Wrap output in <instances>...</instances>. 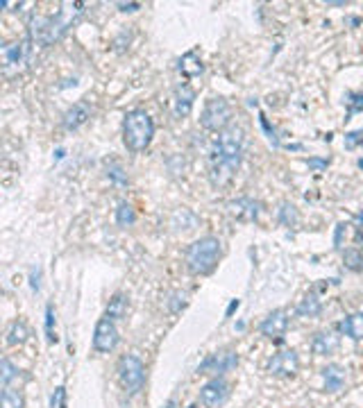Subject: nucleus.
<instances>
[{
    "instance_id": "nucleus-1",
    "label": "nucleus",
    "mask_w": 363,
    "mask_h": 408,
    "mask_svg": "<svg viewBox=\"0 0 363 408\" xmlns=\"http://www.w3.org/2000/svg\"><path fill=\"white\" fill-rule=\"evenodd\" d=\"M241 155H243V130L234 125L218 136L214 152H212L214 186H225V184L232 182L234 173H236L241 166Z\"/></svg>"
},
{
    "instance_id": "nucleus-2",
    "label": "nucleus",
    "mask_w": 363,
    "mask_h": 408,
    "mask_svg": "<svg viewBox=\"0 0 363 408\" xmlns=\"http://www.w3.org/2000/svg\"><path fill=\"white\" fill-rule=\"evenodd\" d=\"M152 136H155V123H152V118L143 109H134L125 116L123 141L127 150L132 152L145 150L152 143Z\"/></svg>"
},
{
    "instance_id": "nucleus-3",
    "label": "nucleus",
    "mask_w": 363,
    "mask_h": 408,
    "mask_svg": "<svg viewBox=\"0 0 363 408\" xmlns=\"http://www.w3.org/2000/svg\"><path fill=\"white\" fill-rule=\"evenodd\" d=\"M221 257V241L216 236H205L191 243L187 250V266L193 275H209Z\"/></svg>"
},
{
    "instance_id": "nucleus-4",
    "label": "nucleus",
    "mask_w": 363,
    "mask_h": 408,
    "mask_svg": "<svg viewBox=\"0 0 363 408\" xmlns=\"http://www.w3.org/2000/svg\"><path fill=\"white\" fill-rule=\"evenodd\" d=\"M73 19H66V12L57 16H32L30 21V41L39 46H53L68 30Z\"/></svg>"
},
{
    "instance_id": "nucleus-5",
    "label": "nucleus",
    "mask_w": 363,
    "mask_h": 408,
    "mask_svg": "<svg viewBox=\"0 0 363 408\" xmlns=\"http://www.w3.org/2000/svg\"><path fill=\"white\" fill-rule=\"evenodd\" d=\"M230 121H232V107L225 98L209 100L205 105L203 118H200V123H203V127L209 132H225V127L230 125Z\"/></svg>"
},
{
    "instance_id": "nucleus-6",
    "label": "nucleus",
    "mask_w": 363,
    "mask_h": 408,
    "mask_svg": "<svg viewBox=\"0 0 363 408\" xmlns=\"http://www.w3.org/2000/svg\"><path fill=\"white\" fill-rule=\"evenodd\" d=\"M118 377H120V383H123V388L127 390V393L130 395L139 393L143 381H145V367L141 363V358L134 356V354H127V356L120 358Z\"/></svg>"
},
{
    "instance_id": "nucleus-7",
    "label": "nucleus",
    "mask_w": 363,
    "mask_h": 408,
    "mask_svg": "<svg viewBox=\"0 0 363 408\" xmlns=\"http://www.w3.org/2000/svg\"><path fill=\"white\" fill-rule=\"evenodd\" d=\"M239 365V356L234 351L225 349V351H216V354L207 356L203 363H200L198 372L200 374H225L234 370Z\"/></svg>"
},
{
    "instance_id": "nucleus-8",
    "label": "nucleus",
    "mask_w": 363,
    "mask_h": 408,
    "mask_svg": "<svg viewBox=\"0 0 363 408\" xmlns=\"http://www.w3.org/2000/svg\"><path fill=\"white\" fill-rule=\"evenodd\" d=\"M297 370H300V358L293 349L277 351L268 363V372L272 377H295Z\"/></svg>"
},
{
    "instance_id": "nucleus-9",
    "label": "nucleus",
    "mask_w": 363,
    "mask_h": 408,
    "mask_svg": "<svg viewBox=\"0 0 363 408\" xmlns=\"http://www.w3.org/2000/svg\"><path fill=\"white\" fill-rule=\"evenodd\" d=\"M118 345V329L114 324V320L102 318L98 324H95V333H93V347L98 351H111Z\"/></svg>"
},
{
    "instance_id": "nucleus-10",
    "label": "nucleus",
    "mask_w": 363,
    "mask_h": 408,
    "mask_svg": "<svg viewBox=\"0 0 363 408\" xmlns=\"http://www.w3.org/2000/svg\"><path fill=\"white\" fill-rule=\"evenodd\" d=\"M227 397H230V386L218 377L212 379L207 386H203V390H200V402H203L207 408L223 406L225 402H227Z\"/></svg>"
},
{
    "instance_id": "nucleus-11",
    "label": "nucleus",
    "mask_w": 363,
    "mask_h": 408,
    "mask_svg": "<svg viewBox=\"0 0 363 408\" xmlns=\"http://www.w3.org/2000/svg\"><path fill=\"white\" fill-rule=\"evenodd\" d=\"M288 315L290 313H288L286 309L272 311V313L261 322V333L268 336V338H281V336H284L286 329H288V322H290Z\"/></svg>"
},
{
    "instance_id": "nucleus-12",
    "label": "nucleus",
    "mask_w": 363,
    "mask_h": 408,
    "mask_svg": "<svg viewBox=\"0 0 363 408\" xmlns=\"http://www.w3.org/2000/svg\"><path fill=\"white\" fill-rule=\"evenodd\" d=\"M89 118H91V105L89 102H84V100H80V102H75L66 114H64V127L66 130H77V127H82Z\"/></svg>"
},
{
    "instance_id": "nucleus-13",
    "label": "nucleus",
    "mask_w": 363,
    "mask_h": 408,
    "mask_svg": "<svg viewBox=\"0 0 363 408\" xmlns=\"http://www.w3.org/2000/svg\"><path fill=\"white\" fill-rule=\"evenodd\" d=\"M322 379H325V390L327 393H341L345 381H348V370L341 365H327L322 367Z\"/></svg>"
},
{
    "instance_id": "nucleus-14",
    "label": "nucleus",
    "mask_w": 363,
    "mask_h": 408,
    "mask_svg": "<svg viewBox=\"0 0 363 408\" xmlns=\"http://www.w3.org/2000/svg\"><path fill=\"white\" fill-rule=\"evenodd\" d=\"M338 345H341V340H338V336L332 333V331H318L316 336H313V340H311L313 354H318V356L334 354V351L338 349Z\"/></svg>"
},
{
    "instance_id": "nucleus-15",
    "label": "nucleus",
    "mask_w": 363,
    "mask_h": 408,
    "mask_svg": "<svg viewBox=\"0 0 363 408\" xmlns=\"http://www.w3.org/2000/svg\"><path fill=\"white\" fill-rule=\"evenodd\" d=\"M193 100H196V91L189 84H180L175 89V116L187 118L193 109Z\"/></svg>"
},
{
    "instance_id": "nucleus-16",
    "label": "nucleus",
    "mask_w": 363,
    "mask_h": 408,
    "mask_svg": "<svg viewBox=\"0 0 363 408\" xmlns=\"http://www.w3.org/2000/svg\"><path fill=\"white\" fill-rule=\"evenodd\" d=\"M230 206H232V213L241 220H257V215H259V209H261V204L250 197L236 200V202H232Z\"/></svg>"
},
{
    "instance_id": "nucleus-17",
    "label": "nucleus",
    "mask_w": 363,
    "mask_h": 408,
    "mask_svg": "<svg viewBox=\"0 0 363 408\" xmlns=\"http://www.w3.org/2000/svg\"><path fill=\"white\" fill-rule=\"evenodd\" d=\"M177 68H180V73L184 77H198V75H203V70H205L203 61H200V57H198V52H193V50L187 52L180 61H177Z\"/></svg>"
},
{
    "instance_id": "nucleus-18",
    "label": "nucleus",
    "mask_w": 363,
    "mask_h": 408,
    "mask_svg": "<svg viewBox=\"0 0 363 408\" xmlns=\"http://www.w3.org/2000/svg\"><path fill=\"white\" fill-rule=\"evenodd\" d=\"M341 331L345 336H350L352 340H363V311L345 318L341 322Z\"/></svg>"
},
{
    "instance_id": "nucleus-19",
    "label": "nucleus",
    "mask_w": 363,
    "mask_h": 408,
    "mask_svg": "<svg viewBox=\"0 0 363 408\" xmlns=\"http://www.w3.org/2000/svg\"><path fill=\"white\" fill-rule=\"evenodd\" d=\"M322 313V302L318 300L316 293H306L302 302L297 304V315H304V318H316Z\"/></svg>"
},
{
    "instance_id": "nucleus-20",
    "label": "nucleus",
    "mask_w": 363,
    "mask_h": 408,
    "mask_svg": "<svg viewBox=\"0 0 363 408\" xmlns=\"http://www.w3.org/2000/svg\"><path fill=\"white\" fill-rule=\"evenodd\" d=\"M26 52H28L26 41L3 46V61H5V66H19V64L23 61V57H26Z\"/></svg>"
},
{
    "instance_id": "nucleus-21",
    "label": "nucleus",
    "mask_w": 363,
    "mask_h": 408,
    "mask_svg": "<svg viewBox=\"0 0 363 408\" xmlns=\"http://www.w3.org/2000/svg\"><path fill=\"white\" fill-rule=\"evenodd\" d=\"M127 313V298L125 295H114V298L109 300V307H107V315L109 320H120L125 318Z\"/></svg>"
},
{
    "instance_id": "nucleus-22",
    "label": "nucleus",
    "mask_w": 363,
    "mask_h": 408,
    "mask_svg": "<svg viewBox=\"0 0 363 408\" xmlns=\"http://www.w3.org/2000/svg\"><path fill=\"white\" fill-rule=\"evenodd\" d=\"M277 218H279V222H281V225H284V227H293V225H297V220H300V215H297L295 204H290V202H281Z\"/></svg>"
},
{
    "instance_id": "nucleus-23",
    "label": "nucleus",
    "mask_w": 363,
    "mask_h": 408,
    "mask_svg": "<svg viewBox=\"0 0 363 408\" xmlns=\"http://www.w3.org/2000/svg\"><path fill=\"white\" fill-rule=\"evenodd\" d=\"M116 222L120 227H130V225H134L136 222V213H134V209L127 202H120L118 204V209H116Z\"/></svg>"
},
{
    "instance_id": "nucleus-24",
    "label": "nucleus",
    "mask_w": 363,
    "mask_h": 408,
    "mask_svg": "<svg viewBox=\"0 0 363 408\" xmlns=\"http://www.w3.org/2000/svg\"><path fill=\"white\" fill-rule=\"evenodd\" d=\"M26 402H23V395L19 390L12 388H3V408H23Z\"/></svg>"
},
{
    "instance_id": "nucleus-25",
    "label": "nucleus",
    "mask_w": 363,
    "mask_h": 408,
    "mask_svg": "<svg viewBox=\"0 0 363 408\" xmlns=\"http://www.w3.org/2000/svg\"><path fill=\"white\" fill-rule=\"evenodd\" d=\"M0 381H3V388H10V383L19 377V370H16V367L7 361V358H3V363H0Z\"/></svg>"
},
{
    "instance_id": "nucleus-26",
    "label": "nucleus",
    "mask_w": 363,
    "mask_h": 408,
    "mask_svg": "<svg viewBox=\"0 0 363 408\" xmlns=\"http://www.w3.org/2000/svg\"><path fill=\"white\" fill-rule=\"evenodd\" d=\"M28 338V327L23 322H14L12 329H10V345H21V342H26Z\"/></svg>"
},
{
    "instance_id": "nucleus-27",
    "label": "nucleus",
    "mask_w": 363,
    "mask_h": 408,
    "mask_svg": "<svg viewBox=\"0 0 363 408\" xmlns=\"http://www.w3.org/2000/svg\"><path fill=\"white\" fill-rule=\"evenodd\" d=\"M343 261L350 270H363V254L359 250H348L343 254Z\"/></svg>"
},
{
    "instance_id": "nucleus-28",
    "label": "nucleus",
    "mask_w": 363,
    "mask_h": 408,
    "mask_svg": "<svg viewBox=\"0 0 363 408\" xmlns=\"http://www.w3.org/2000/svg\"><path fill=\"white\" fill-rule=\"evenodd\" d=\"M348 98L350 100H345V102H348V118H350L357 114V111H363V93H348ZM348 118H345V121H348Z\"/></svg>"
},
{
    "instance_id": "nucleus-29",
    "label": "nucleus",
    "mask_w": 363,
    "mask_h": 408,
    "mask_svg": "<svg viewBox=\"0 0 363 408\" xmlns=\"http://www.w3.org/2000/svg\"><path fill=\"white\" fill-rule=\"evenodd\" d=\"M55 309L48 307L46 309V331H48V342H57V336H55Z\"/></svg>"
},
{
    "instance_id": "nucleus-30",
    "label": "nucleus",
    "mask_w": 363,
    "mask_h": 408,
    "mask_svg": "<svg viewBox=\"0 0 363 408\" xmlns=\"http://www.w3.org/2000/svg\"><path fill=\"white\" fill-rule=\"evenodd\" d=\"M107 175H109V177L111 179H114V182H118V184H127V177H125V175H123V168H120V166H107Z\"/></svg>"
},
{
    "instance_id": "nucleus-31",
    "label": "nucleus",
    "mask_w": 363,
    "mask_h": 408,
    "mask_svg": "<svg viewBox=\"0 0 363 408\" xmlns=\"http://www.w3.org/2000/svg\"><path fill=\"white\" fill-rule=\"evenodd\" d=\"M357 143H363V132H352V134L345 136V148L348 150L357 148Z\"/></svg>"
},
{
    "instance_id": "nucleus-32",
    "label": "nucleus",
    "mask_w": 363,
    "mask_h": 408,
    "mask_svg": "<svg viewBox=\"0 0 363 408\" xmlns=\"http://www.w3.org/2000/svg\"><path fill=\"white\" fill-rule=\"evenodd\" d=\"M64 399H66V390L59 386L53 395V408H66V402H64Z\"/></svg>"
},
{
    "instance_id": "nucleus-33",
    "label": "nucleus",
    "mask_w": 363,
    "mask_h": 408,
    "mask_svg": "<svg viewBox=\"0 0 363 408\" xmlns=\"http://www.w3.org/2000/svg\"><path fill=\"white\" fill-rule=\"evenodd\" d=\"M173 304H171V311H173V313H177V311H180V307L184 309V307H187V293H175L173 295Z\"/></svg>"
},
{
    "instance_id": "nucleus-34",
    "label": "nucleus",
    "mask_w": 363,
    "mask_h": 408,
    "mask_svg": "<svg viewBox=\"0 0 363 408\" xmlns=\"http://www.w3.org/2000/svg\"><path fill=\"white\" fill-rule=\"evenodd\" d=\"M348 231V225L345 222H341V225L336 227V236H334V247L336 250H341V243H343V234Z\"/></svg>"
},
{
    "instance_id": "nucleus-35",
    "label": "nucleus",
    "mask_w": 363,
    "mask_h": 408,
    "mask_svg": "<svg viewBox=\"0 0 363 408\" xmlns=\"http://www.w3.org/2000/svg\"><path fill=\"white\" fill-rule=\"evenodd\" d=\"M306 164H309V166L313 168V171H322V168L329 166V159H309Z\"/></svg>"
},
{
    "instance_id": "nucleus-36",
    "label": "nucleus",
    "mask_w": 363,
    "mask_h": 408,
    "mask_svg": "<svg viewBox=\"0 0 363 408\" xmlns=\"http://www.w3.org/2000/svg\"><path fill=\"white\" fill-rule=\"evenodd\" d=\"M30 279H32V291H39V288H41V282H39V279H41V272H39V270H32Z\"/></svg>"
},
{
    "instance_id": "nucleus-37",
    "label": "nucleus",
    "mask_w": 363,
    "mask_h": 408,
    "mask_svg": "<svg viewBox=\"0 0 363 408\" xmlns=\"http://www.w3.org/2000/svg\"><path fill=\"white\" fill-rule=\"evenodd\" d=\"M139 3H118V10L120 12H136V10H139Z\"/></svg>"
}]
</instances>
